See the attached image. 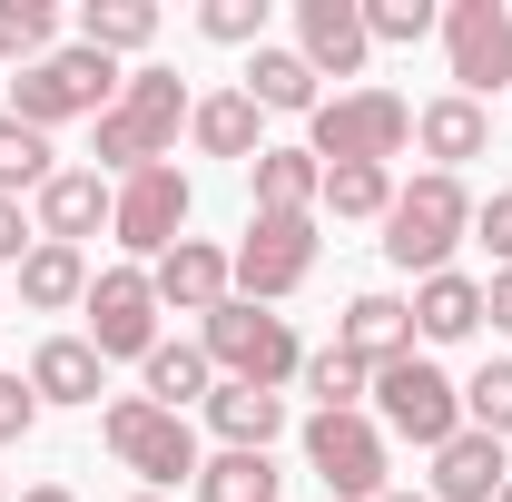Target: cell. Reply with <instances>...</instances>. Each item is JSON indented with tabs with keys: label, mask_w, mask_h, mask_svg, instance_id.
Masks as SVG:
<instances>
[{
	"label": "cell",
	"mask_w": 512,
	"mask_h": 502,
	"mask_svg": "<svg viewBox=\"0 0 512 502\" xmlns=\"http://www.w3.org/2000/svg\"><path fill=\"white\" fill-rule=\"evenodd\" d=\"M188 79L178 69H128V89H119V109L99 119V168H119V178H138V168H168L178 158V128H188Z\"/></svg>",
	"instance_id": "cell-1"
},
{
	"label": "cell",
	"mask_w": 512,
	"mask_h": 502,
	"mask_svg": "<svg viewBox=\"0 0 512 502\" xmlns=\"http://www.w3.org/2000/svg\"><path fill=\"white\" fill-rule=\"evenodd\" d=\"M99 443L119 453V473H138L148 493H178V483L197 493V463H207V453H197L188 414H168V404H148V394H109V404H99Z\"/></svg>",
	"instance_id": "cell-2"
},
{
	"label": "cell",
	"mask_w": 512,
	"mask_h": 502,
	"mask_svg": "<svg viewBox=\"0 0 512 502\" xmlns=\"http://www.w3.org/2000/svg\"><path fill=\"white\" fill-rule=\"evenodd\" d=\"M463 237H473V188H463V178L424 168L414 188H394V207H384V256H394L404 276H444Z\"/></svg>",
	"instance_id": "cell-3"
},
{
	"label": "cell",
	"mask_w": 512,
	"mask_h": 502,
	"mask_svg": "<svg viewBox=\"0 0 512 502\" xmlns=\"http://www.w3.org/2000/svg\"><path fill=\"white\" fill-rule=\"evenodd\" d=\"M306 148H316V168H394L414 148V99H394V89H335L306 119Z\"/></svg>",
	"instance_id": "cell-4"
},
{
	"label": "cell",
	"mask_w": 512,
	"mask_h": 502,
	"mask_svg": "<svg viewBox=\"0 0 512 502\" xmlns=\"http://www.w3.org/2000/svg\"><path fill=\"white\" fill-rule=\"evenodd\" d=\"M207 335H197V355L217 365V384H296L306 375V345H296V325L286 315H266V306H247V296H227L217 315H197Z\"/></svg>",
	"instance_id": "cell-5"
},
{
	"label": "cell",
	"mask_w": 512,
	"mask_h": 502,
	"mask_svg": "<svg viewBox=\"0 0 512 502\" xmlns=\"http://www.w3.org/2000/svg\"><path fill=\"white\" fill-rule=\"evenodd\" d=\"M119 89H128L119 60H99V50H79V40H69V50H50V60H30L20 79H10V119H30L40 138H50L60 119H109V109H119Z\"/></svg>",
	"instance_id": "cell-6"
},
{
	"label": "cell",
	"mask_w": 512,
	"mask_h": 502,
	"mask_svg": "<svg viewBox=\"0 0 512 502\" xmlns=\"http://www.w3.org/2000/svg\"><path fill=\"white\" fill-rule=\"evenodd\" d=\"M375 424H384V443L444 453V443L463 434V384H453L434 355H394V365H375Z\"/></svg>",
	"instance_id": "cell-7"
},
{
	"label": "cell",
	"mask_w": 512,
	"mask_h": 502,
	"mask_svg": "<svg viewBox=\"0 0 512 502\" xmlns=\"http://www.w3.org/2000/svg\"><path fill=\"white\" fill-rule=\"evenodd\" d=\"M306 473H316L335 502H384L394 483V443H384L375 414H306Z\"/></svg>",
	"instance_id": "cell-8"
},
{
	"label": "cell",
	"mask_w": 512,
	"mask_h": 502,
	"mask_svg": "<svg viewBox=\"0 0 512 502\" xmlns=\"http://www.w3.org/2000/svg\"><path fill=\"white\" fill-rule=\"evenodd\" d=\"M227 266H237V296H247V306H276V296H296V286L316 276V217H266V207H256Z\"/></svg>",
	"instance_id": "cell-9"
},
{
	"label": "cell",
	"mask_w": 512,
	"mask_h": 502,
	"mask_svg": "<svg viewBox=\"0 0 512 502\" xmlns=\"http://www.w3.org/2000/svg\"><path fill=\"white\" fill-rule=\"evenodd\" d=\"M444 69H453V99H493L512 79V0H453L444 10Z\"/></svg>",
	"instance_id": "cell-10"
},
{
	"label": "cell",
	"mask_w": 512,
	"mask_h": 502,
	"mask_svg": "<svg viewBox=\"0 0 512 502\" xmlns=\"http://www.w3.org/2000/svg\"><path fill=\"white\" fill-rule=\"evenodd\" d=\"M188 207H197V188L178 178V158H168V168H138V178H119L109 237H119L128 256H148V266H158V256L188 237Z\"/></svg>",
	"instance_id": "cell-11"
},
{
	"label": "cell",
	"mask_w": 512,
	"mask_h": 502,
	"mask_svg": "<svg viewBox=\"0 0 512 502\" xmlns=\"http://www.w3.org/2000/svg\"><path fill=\"white\" fill-rule=\"evenodd\" d=\"M89 345H99V365H119L138 355L148 365V345H158V286H148V266H109V276H89Z\"/></svg>",
	"instance_id": "cell-12"
},
{
	"label": "cell",
	"mask_w": 512,
	"mask_h": 502,
	"mask_svg": "<svg viewBox=\"0 0 512 502\" xmlns=\"http://www.w3.org/2000/svg\"><path fill=\"white\" fill-rule=\"evenodd\" d=\"M296 60L316 69V79H355V69L375 60L365 0H296Z\"/></svg>",
	"instance_id": "cell-13"
},
{
	"label": "cell",
	"mask_w": 512,
	"mask_h": 502,
	"mask_svg": "<svg viewBox=\"0 0 512 502\" xmlns=\"http://www.w3.org/2000/svg\"><path fill=\"white\" fill-rule=\"evenodd\" d=\"M148 286H158V306H178V315H217L237 296V266H227V247H207V237H178V247L148 266Z\"/></svg>",
	"instance_id": "cell-14"
},
{
	"label": "cell",
	"mask_w": 512,
	"mask_h": 502,
	"mask_svg": "<svg viewBox=\"0 0 512 502\" xmlns=\"http://www.w3.org/2000/svg\"><path fill=\"white\" fill-rule=\"evenodd\" d=\"M30 394H40V414H50V404H99V394H109L99 345H89V335H40V355H30Z\"/></svg>",
	"instance_id": "cell-15"
},
{
	"label": "cell",
	"mask_w": 512,
	"mask_h": 502,
	"mask_svg": "<svg viewBox=\"0 0 512 502\" xmlns=\"http://www.w3.org/2000/svg\"><path fill=\"white\" fill-rule=\"evenodd\" d=\"M109 207H119V188H109L99 168H60V178L40 188V237H50V247H79V237L109 227Z\"/></svg>",
	"instance_id": "cell-16"
},
{
	"label": "cell",
	"mask_w": 512,
	"mask_h": 502,
	"mask_svg": "<svg viewBox=\"0 0 512 502\" xmlns=\"http://www.w3.org/2000/svg\"><path fill=\"white\" fill-rule=\"evenodd\" d=\"M414 148H424L444 178H463V158H483V148H493V119H483L473 99H453V89H444V99H424V109H414Z\"/></svg>",
	"instance_id": "cell-17"
},
{
	"label": "cell",
	"mask_w": 512,
	"mask_h": 502,
	"mask_svg": "<svg viewBox=\"0 0 512 502\" xmlns=\"http://www.w3.org/2000/svg\"><path fill=\"white\" fill-rule=\"evenodd\" d=\"M512 483V463H503V443L493 434H473V424H463V434L444 443V453H434V483H424V493L434 502H493Z\"/></svg>",
	"instance_id": "cell-18"
},
{
	"label": "cell",
	"mask_w": 512,
	"mask_h": 502,
	"mask_svg": "<svg viewBox=\"0 0 512 502\" xmlns=\"http://www.w3.org/2000/svg\"><path fill=\"white\" fill-rule=\"evenodd\" d=\"M207 434L227 443V453H266V443L286 434V394H266V384H217V394H207Z\"/></svg>",
	"instance_id": "cell-19"
},
{
	"label": "cell",
	"mask_w": 512,
	"mask_h": 502,
	"mask_svg": "<svg viewBox=\"0 0 512 502\" xmlns=\"http://www.w3.org/2000/svg\"><path fill=\"white\" fill-rule=\"evenodd\" d=\"M335 345H345L355 365H394V355H414V306L375 286V296H355V306H345V325H335Z\"/></svg>",
	"instance_id": "cell-20"
},
{
	"label": "cell",
	"mask_w": 512,
	"mask_h": 502,
	"mask_svg": "<svg viewBox=\"0 0 512 502\" xmlns=\"http://www.w3.org/2000/svg\"><path fill=\"white\" fill-rule=\"evenodd\" d=\"M247 99L266 109V119H316V109H325L316 69L296 60V50H276V40H266V50H247Z\"/></svg>",
	"instance_id": "cell-21"
},
{
	"label": "cell",
	"mask_w": 512,
	"mask_h": 502,
	"mask_svg": "<svg viewBox=\"0 0 512 502\" xmlns=\"http://www.w3.org/2000/svg\"><path fill=\"white\" fill-rule=\"evenodd\" d=\"M256 128H266V109H256L247 89H207V99L188 109V138L207 148V158H247V168H256V148H266Z\"/></svg>",
	"instance_id": "cell-22"
},
{
	"label": "cell",
	"mask_w": 512,
	"mask_h": 502,
	"mask_svg": "<svg viewBox=\"0 0 512 502\" xmlns=\"http://www.w3.org/2000/svg\"><path fill=\"white\" fill-rule=\"evenodd\" d=\"M256 207L266 217H316V197H325V168H316V148H256Z\"/></svg>",
	"instance_id": "cell-23"
},
{
	"label": "cell",
	"mask_w": 512,
	"mask_h": 502,
	"mask_svg": "<svg viewBox=\"0 0 512 502\" xmlns=\"http://www.w3.org/2000/svg\"><path fill=\"white\" fill-rule=\"evenodd\" d=\"M473 325H483V286H473L463 266H444V276L414 286V335H424V345H463Z\"/></svg>",
	"instance_id": "cell-24"
},
{
	"label": "cell",
	"mask_w": 512,
	"mask_h": 502,
	"mask_svg": "<svg viewBox=\"0 0 512 502\" xmlns=\"http://www.w3.org/2000/svg\"><path fill=\"white\" fill-rule=\"evenodd\" d=\"M20 306H30V315H69V306H89V256L40 237V247L20 256Z\"/></svg>",
	"instance_id": "cell-25"
},
{
	"label": "cell",
	"mask_w": 512,
	"mask_h": 502,
	"mask_svg": "<svg viewBox=\"0 0 512 502\" xmlns=\"http://www.w3.org/2000/svg\"><path fill=\"white\" fill-rule=\"evenodd\" d=\"M158 40V0H79V50L99 60H128Z\"/></svg>",
	"instance_id": "cell-26"
},
{
	"label": "cell",
	"mask_w": 512,
	"mask_h": 502,
	"mask_svg": "<svg viewBox=\"0 0 512 502\" xmlns=\"http://www.w3.org/2000/svg\"><path fill=\"white\" fill-rule=\"evenodd\" d=\"M148 404H168V414H188V404H207L217 394V365L197 355V345H148Z\"/></svg>",
	"instance_id": "cell-27"
},
{
	"label": "cell",
	"mask_w": 512,
	"mask_h": 502,
	"mask_svg": "<svg viewBox=\"0 0 512 502\" xmlns=\"http://www.w3.org/2000/svg\"><path fill=\"white\" fill-rule=\"evenodd\" d=\"M276 493H286V473H276L266 453H227V443H217V453L197 463V502H276Z\"/></svg>",
	"instance_id": "cell-28"
},
{
	"label": "cell",
	"mask_w": 512,
	"mask_h": 502,
	"mask_svg": "<svg viewBox=\"0 0 512 502\" xmlns=\"http://www.w3.org/2000/svg\"><path fill=\"white\" fill-rule=\"evenodd\" d=\"M306 394H316V414H365V394H375V365H355L345 345H325V355H306Z\"/></svg>",
	"instance_id": "cell-29"
},
{
	"label": "cell",
	"mask_w": 512,
	"mask_h": 502,
	"mask_svg": "<svg viewBox=\"0 0 512 502\" xmlns=\"http://www.w3.org/2000/svg\"><path fill=\"white\" fill-rule=\"evenodd\" d=\"M50 158H60V148H50L40 128H30V119H10V109H0V197H20V188L40 197V188H50V178H60Z\"/></svg>",
	"instance_id": "cell-30"
},
{
	"label": "cell",
	"mask_w": 512,
	"mask_h": 502,
	"mask_svg": "<svg viewBox=\"0 0 512 502\" xmlns=\"http://www.w3.org/2000/svg\"><path fill=\"white\" fill-rule=\"evenodd\" d=\"M50 50H60V10H50V0H0V60H50Z\"/></svg>",
	"instance_id": "cell-31"
},
{
	"label": "cell",
	"mask_w": 512,
	"mask_h": 502,
	"mask_svg": "<svg viewBox=\"0 0 512 502\" xmlns=\"http://www.w3.org/2000/svg\"><path fill=\"white\" fill-rule=\"evenodd\" d=\"M316 207L355 217V227H365V217L384 227V207H394V168H325V197H316Z\"/></svg>",
	"instance_id": "cell-32"
},
{
	"label": "cell",
	"mask_w": 512,
	"mask_h": 502,
	"mask_svg": "<svg viewBox=\"0 0 512 502\" xmlns=\"http://www.w3.org/2000/svg\"><path fill=\"white\" fill-rule=\"evenodd\" d=\"M463 424H473V434H493V443H512V355H493L483 375L463 384Z\"/></svg>",
	"instance_id": "cell-33"
},
{
	"label": "cell",
	"mask_w": 512,
	"mask_h": 502,
	"mask_svg": "<svg viewBox=\"0 0 512 502\" xmlns=\"http://www.w3.org/2000/svg\"><path fill=\"white\" fill-rule=\"evenodd\" d=\"M434 30H444L434 0H365V40H375V50H414V40H434Z\"/></svg>",
	"instance_id": "cell-34"
},
{
	"label": "cell",
	"mask_w": 512,
	"mask_h": 502,
	"mask_svg": "<svg viewBox=\"0 0 512 502\" xmlns=\"http://www.w3.org/2000/svg\"><path fill=\"white\" fill-rule=\"evenodd\" d=\"M197 30L217 50H266V0H197Z\"/></svg>",
	"instance_id": "cell-35"
},
{
	"label": "cell",
	"mask_w": 512,
	"mask_h": 502,
	"mask_svg": "<svg viewBox=\"0 0 512 502\" xmlns=\"http://www.w3.org/2000/svg\"><path fill=\"white\" fill-rule=\"evenodd\" d=\"M30 424H40V394H30V375H0V443H30Z\"/></svg>",
	"instance_id": "cell-36"
},
{
	"label": "cell",
	"mask_w": 512,
	"mask_h": 502,
	"mask_svg": "<svg viewBox=\"0 0 512 502\" xmlns=\"http://www.w3.org/2000/svg\"><path fill=\"white\" fill-rule=\"evenodd\" d=\"M473 237L512 266V188H493V197H473Z\"/></svg>",
	"instance_id": "cell-37"
},
{
	"label": "cell",
	"mask_w": 512,
	"mask_h": 502,
	"mask_svg": "<svg viewBox=\"0 0 512 502\" xmlns=\"http://www.w3.org/2000/svg\"><path fill=\"white\" fill-rule=\"evenodd\" d=\"M30 247H40V227L20 217V197H0V266H20Z\"/></svg>",
	"instance_id": "cell-38"
},
{
	"label": "cell",
	"mask_w": 512,
	"mask_h": 502,
	"mask_svg": "<svg viewBox=\"0 0 512 502\" xmlns=\"http://www.w3.org/2000/svg\"><path fill=\"white\" fill-rule=\"evenodd\" d=\"M483 315H493V325H503V335H512V266H503V276H493V286H483Z\"/></svg>",
	"instance_id": "cell-39"
},
{
	"label": "cell",
	"mask_w": 512,
	"mask_h": 502,
	"mask_svg": "<svg viewBox=\"0 0 512 502\" xmlns=\"http://www.w3.org/2000/svg\"><path fill=\"white\" fill-rule=\"evenodd\" d=\"M20 502H79V493H69V483H30Z\"/></svg>",
	"instance_id": "cell-40"
},
{
	"label": "cell",
	"mask_w": 512,
	"mask_h": 502,
	"mask_svg": "<svg viewBox=\"0 0 512 502\" xmlns=\"http://www.w3.org/2000/svg\"><path fill=\"white\" fill-rule=\"evenodd\" d=\"M384 502H434V493H384Z\"/></svg>",
	"instance_id": "cell-41"
},
{
	"label": "cell",
	"mask_w": 512,
	"mask_h": 502,
	"mask_svg": "<svg viewBox=\"0 0 512 502\" xmlns=\"http://www.w3.org/2000/svg\"><path fill=\"white\" fill-rule=\"evenodd\" d=\"M128 502H168V493H128Z\"/></svg>",
	"instance_id": "cell-42"
},
{
	"label": "cell",
	"mask_w": 512,
	"mask_h": 502,
	"mask_svg": "<svg viewBox=\"0 0 512 502\" xmlns=\"http://www.w3.org/2000/svg\"><path fill=\"white\" fill-rule=\"evenodd\" d=\"M493 502H512V483H503V493H493Z\"/></svg>",
	"instance_id": "cell-43"
},
{
	"label": "cell",
	"mask_w": 512,
	"mask_h": 502,
	"mask_svg": "<svg viewBox=\"0 0 512 502\" xmlns=\"http://www.w3.org/2000/svg\"><path fill=\"white\" fill-rule=\"evenodd\" d=\"M0 502H10V483H0Z\"/></svg>",
	"instance_id": "cell-44"
}]
</instances>
